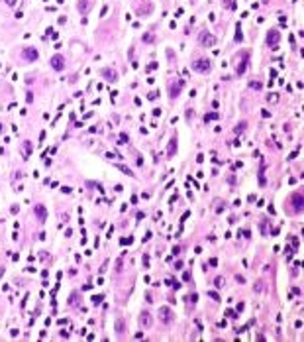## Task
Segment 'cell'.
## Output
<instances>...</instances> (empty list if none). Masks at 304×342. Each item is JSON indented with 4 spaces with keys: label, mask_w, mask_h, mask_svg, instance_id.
<instances>
[{
    "label": "cell",
    "mask_w": 304,
    "mask_h": 342,
    "mask_svg": "<svg viewBox=\"0 0 304 342\" xmlns=\"http://www.w3.org/2000/svg\"><path fill=\"white\" fill-rule=\"evenodd\" d=\"M291 203H292V212H302L304 211V197L300 193H292Z\"/></svg>",
    "instance_id": "6da1fadb"
},
{
    "label": "cell",
    "mask_w": 304,
    "mask_h": 342,
    "mask_svg": "<svg viewBox=\"0 0 304 342\" xmlns=\"http://www.w3.org/2000/svg\"><path fill=\"white\" fill-rule=\"evenodd\" d=\"M190 67H192L194 71H198V73H208L210 69H212V63H210L208 59H196Z\"/></svg>",
    "instance_id": "7a4b0ae2"
},
{
    "label": "cell",
    "mask_w": 304,
    "mask_h": 342,
    "mask_svg": "<svg viewBox=\"0 0 304 342\" xmlns=\"http://www.w3.org/2000/svg\"><path fill=\"white\" fill-rule=\"evenodd\" d=\"M198 41H200L204 47H212V45H216V35H212L210 32H200Z\"/></svg>",
    "instance_id": "3957f363"
},
{
    "label": "cell",
    "mask_w": 304,
    "mask_h": 342,
    "mask_svg": "<svg viewBox=\"0 0 304 342\" xmlns=\"http://www.w3.org/2000/svg\"><path fill=\"white\" fill-rule=\"evenodd\" d=\"M279 32L277 30H271V32L267 33V45L271 47V49H279Z\"/></svg>",
    "instance_id": "277c9868"
},
{
    "label": "cell",
    "mask_w": 304,
    "mask_h": 342,
    "mask_svg": "<svg viewBox=\"0 0 304 342\" xmlns=\"http://www.w3.org/2000/svg\"><path fill=\"white\" fill-rule=\"evenodd\" d=\"M159 319H161L165 324H169V322H173V319H175V313L169 309V307H161V309H159Z\"/></svg>",
    "instance_id": "5b68a950"
},
{
    "label": "cell",
    "mask_w": 304,
    "mask_h": 342,
    "mask_svg": "<svg viewBox=\"0 0 304 342\" xmlns=\"http://www.w3.org/2000/svg\"><path fill=\"white\" fill-rule=\"evenodd\" d=\"M22 57L26 61H37L39 53H37L35 47H24V49H22Z\"/></svg>",
    "instance_id": "8992f818"
},
{
    "label": "cell",
    "mask_w": 304,
    "mask_h": 342,
    "mask_svg": "<svg viewBox=\"0 0 304 342\" xmlns=\"http://www.w3.org/2000/svg\"><path fill=\"white\" fill-rule=\"evenodd\" d=\"M51 67L55 71H63L65 69V57L63 55H53L51 57Z\"/></svg>",
    "instance_id": "52a82bcc"
},
{
    "label": "cell",
    "mask_w": 304,
    "mask_h": 342,
    "mask_svg": "<svg viewBox=\"0 0 304 342\" xmlns=\"http://www.w3.org/2000/svg\"><path fill=\"white\" fill-rule=\"evenodd\" d=\"M100 75H102L106 81H110V83L118 79V73L114 71V69H110V67H104V69H100Z\"/></svg>",
    "instance_id": "ba28073f"
},
{
    "label": "cell",
    "mask_w": 304,
    "mask_h": 342,
    "mask_svg": "<svg viewBox=\"0 0 304 342\" xmlns=\"http://www.w3.org/2000/svg\"><path fill=\"white\" fill-rule=\"evenodd\" d=\"M33 212H35V218H37L39 222H45L47 220V211H45L43 204H37V206L33 209Z\"/></svg>",
    "instance_id": "9c48e42d"
},
{
    "label": "cell",
    "mask_w": 304,
    "mask_h": 342,
    "mask_svg": "<svg viewBox=\"0 0 304 342\" xmlns=\"http://www.w3.org/2000/svg\"><path fill=\"white\" fill-rule=\"evenodd\" d=\"M182 85H185L182 81H177V83L171 85V91H169V92H171V99H177V96H179V92L182 91Z\"/></svg>",
    "instance_id": "30bf717a"
},
{
    "label": "cell",
    "mask_w": 304,
    "mask_h": 342,
    "mask_svg": "<svg viewBox=\"0 0 304 342\" xmlns=\"http://www.w3.org/2000/svg\"><path fill=\"white\" fill-rule=\"evenodd\" d=\"M247 61H249V53L245 51V53H243V61H241L240 65H238V69H235V73H238L240 77L243 75V73H245V69H247Z\"/></svg>",
    "instance_id": "8fae6325"
},
{
    "label": "cell",
    "mask_w": 304,
    "mask_h": 342,
    "mask_svg": "<svg viewBox=\"0 0 304 342\" xmlns=\"http://www.w3.org/2000/svg\"><path fill=\"white\" fill-rule=\"evenodd\" d=\"M139 322H141V326H143V329H149V326H151V315L143 311V313H141V316H139Z\"/></svg>",
    "instance_id": "7c38bea8"
},
{
    "label": "cell",
    "mask_w": 304,
    "mask_h": 342,
    "mask_svg": "<svg viewBox=\"0 0 304 342\" xmlns=\"http://www.w3.org/2000/svg\"><path fill=\"white\" fill-rule=\"evenodd\" d=\"M175 153H177V136H173L171 144H169V150H167V155H169V158H173Z\"/></svg>",
    "instance_id": "4fadbf2b"
},
{
    "label": "cell",
    "mask_w": 304,
    "mask_h": 342,
    "mask_svg": "<svg viewBox=\"0 0 304 342\" xmlns=\"http://www.w3.org/2000/svg\"><path fill=\"white\" fill-rule=\"evenodd\" d=\"M114 329H116L118 334H124V332H126V321H124V319H118L116 324H114Z\"/></svg>",
    "instance_id": "5bb4252c"
},
{
    "label": "cell",
    "mask_w": 304,
    "mask_h": 342,
    "mask_svg": "<svg viewBox=\"0 0 304 342\" xmlns=\"http://www.w3.org/2000/svg\"><path fill=\"white\" fill-rule=\"evenodd\" d=\"M116 167H118V169H120V171H122L124 175H131V169H129V167H126V165H120V163H118Z\"/></svg>",
    "instance_id": "9a60e30c"
},
{
    "label": "cell",
    "mask_w": 304,
    "mask_h": 342,
    "mask_svg": "<svg viewBox=\"0 0 304 342\" xmlns=\"http://www.w3.org/2000/svg\"><path fill=\"white\" fill-rule=\"evenodd\" d=\"M88 8H90V2H78V10L81 12H86Z\"/></svg>",
    "instance_id": "2e32d148"
},
{
    "label": "cell",
    "mask_w": 304,
    "mask_h": 342,
    "mask_svg": "<svg viewBox=\"0 0 304 342\" xmlns=\"http://www.w3.org/2000/svg\"><path fill=\"white\" fill-rule=\"evenodd\" d=\"M128 142H129L128 134H126V132H122V134H120V142H118V144H128Z\"/></svg>",
    "instance_id": "e0dca14e"
},
{
    "label": "cell",
    "mask_w": 304,
    "mask_h": 342,
    "mask_svg": "<svg viewBox=\"0 0 304 342\" xmlns=\"http://www.w3.org/2000/svg\"><path fill=\"white\" fill-rule=\"evenodd\" d=\"M216 118H218V114L212 112V114H206V116H204V122H210V120H216Z\"/></svg>",
    "instance_id": "ac0fdd59"
},
{
    "label": "cell",
    "mask_w": 304,
    "mask_h": 342,
    "mask_svg": "<svg viewBox=\"0 0 304 342\" xmlns=\"http://www.w3.org/2000/svg\"><path fill=\"white\" fill-rule=\"evenodd\" d=\"M214 285L220 289V287H224V277H216V281H214Z\"/></svg>",
    "instance_id": "d6986e66"
},
{
    "label": "cell",
    "mask_w": 304,
    "mask_h": 342,
    "mask_svg": "<svg viewBox=\"0 0 304 342\" xmlns=\"http://www.w3.org/2000/svg\"><path fill=\"white\" fill-rule=\"evenodd\" d=\"M249 87H251V89H257V91H259V89H261L263 85H261L259 81H251V83H249Z\"/></svg>",
    "instance_id": "ffe728a7"
},
{
    "label": "cell",
    "mask_w": 304,
    "mask_h": 342,
    "mask_svg": "<svg viewBox=\"0 0 304 342\" xmlns=\"http://www.w3.org/2000/svg\"><path fill=\"white\" fill-rule=\"evenodd\" d=\"M208 295L212 297L214 301H220V295H218V293H216V291H208Z\"/></svg>",
    "instance_id": "44dd1931"
},
{
    "label": "cell",
    "mask_w": 304,
    "mask_h": 342,
    "mask_svg": "<svg viewBox=\"0 0 304 342\" xmlns=\"http://www.w3.org/2000/svg\"><path fill=\"white\" fill-rule=\"evenodd\" d=\"M240 40H243V33H241V28L238 26V33H235V41H240Z\"/></svg>",
    "instance_id": "7402d4cb"
},
{
    "label": "cell",
    "mask_w": 304,
    "mask_h": 342,
    "mask_svg": "<svg viewBox=\"0 0 304 342\" xmlns=\"http://www.w3.org/2000/svg\"><path fill=\"white\" fill-rule=\"evenodd\" d=\"M71 303H73V305H77V303H78V293H73V295H71Z\"/></svg>",
    "instance_id": "603a6c76"
},
{
    "label": "cell",
    "mask_w": 304,
    "mask_h": 342,
    "mask_svg": "<svg viewBox=\"0 0 304 342\" xmlns=\"http://www.w3.org/2000/svg\"><path fill=\"white\" fill-rule=\"evenodd\" d=\"M226 316H230V319H238L235 311H226Z\"/></svg>",
    "instance_id": "cb8c5ba5"
},
{
    "label": "cell",
    "mask_w": 304,
    "mask_h": 342,
    "mask_svg": "<svg viewBox=\"0 0 304 342\" xmlns=\"http://www.w3.org/2000/svg\"><path fill=\"white\" fill-rule=\"evenodd\" d=\"M245 130V122H241V124H238V128H235V132H243Z\"/></svg>",
    "instance_id": "d4e9b609"
},
{
    "label": "cell",
    "mask_w": 304,
    "mask_h": 342,
    "mask_svg": "<svg viewBox=\"0 0 304 342\" xmlns=\"http://www.w3.org/2000/svg\"><path fill=\"white\" fill-rule=\"evenodd\" d=\"M102 299H104L102 295H94V297H92V301L96 303V305H98V303H100V301H102Z\"/></svg>",
    "instance_id": "484cf974"
},
{
    "label": "cell",
    "mask_w": 304,
    "mask_h": 342,
    "mask_svg": "<svg viewBox=\"0 0 304 342\" xmlns=\"http://www.w3.org/2000/svg\"><path fill=\"white\" fill-rule=\"evenodd\" d=\"M157 96H159V92H157V91H153V92H149V99H151V100H155V99H157Z\"/></svg>",
    "instance_id": "4316f807"
},
{
    "label": "cell",
    "mask_w": 304,
    "mask_h": 342,
    "mask_svg": "<svg viewBox=\"0 0 304 342\" xmlns=\"http://www.w3.org/2000/svg\"><path fill=\"white\" fill-rule=\"evenodd\" d=\"M143 41H153V35H151V33H145V35H143Z\"/></svg>",
    "instance_id": "83f0119b"
},
{
    "label": "cell",
    "mask_w": 304,
    "mask_h": 342,
    "mask_svg": "<svg viewBox=\"0 0 304 342\" xmlns=\"http://www.w3.org/2000/svg\"><path fill=\"white\" fill-rule=\"evenodd\" d=\"M131 242H134V238H122V244H124V246H126V244H131Z\"/></svg>",
    "instance_id": "f1b7e54d"
},
{
    "label": "cell",
    "mask_w": 304,
    "mask_h": 342,
    "mask_svg": "<svg viewBox=\"0 0 304 342\" xmlns=\"http://www.w3.org/2000/svg\"><path fill=\"white\" fill-rule=\"evenodd\" d=\"M143 265H145V267L149 265V256H143Z\"/></svg>",
    "instance_id": "f546056e"
},
{
    "label": "cell",
    "mask_w": 304,
    "mask_h": 342,
    "mask_svg": "<svg viewBox=\"0 0 304 342\" xmlns=\"http://www.w3.org/2000/svg\"><path fill=\"white\" fill-rule=\"evenodd\" d=\"M181 267H182V262H181V260H179V262L175 263V270H181Z\"/></svg>",
    "instance_id": "4dcf8cb0"
},
{
    "label": "cell",
    "mask_w": 304,
    "mask_h": 342,
    "mask_svg": "<svg viewBox=\"0 0 304 342\" xmlns=\"http://www.w3.org/2000/svg\"><path fill=\"white\" fill-rule=\"evenodd\" d=\"M196 299H198V295H196V293H192V295H190V301L196 303Z\"/></svg>",
    "instance_id": "1f68e13d"
},
{
    "label": "cell",
    "mask_w": 304,
    "mask_h": 342,
    "mask_svg": "<svg viewBox=\"0 0 304 342\" xmlns=\"http://www.w3.org/2000/svg\"><path fill=\"white\" fill-rule=\"evenodd\" d=\"M6 4H8V6H14V4H16V0H6Z\"/></svg>",
    "instance_id": "d6a6232c"
}]
</instances>
